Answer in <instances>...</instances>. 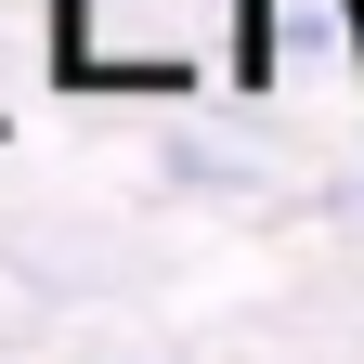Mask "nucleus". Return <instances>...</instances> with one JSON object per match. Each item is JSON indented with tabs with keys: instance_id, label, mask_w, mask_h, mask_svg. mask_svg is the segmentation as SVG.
<instances>
[{
	"instance_id": "obj_1",
	"label": "nucleus",
	"mask_w": 364,
	"mask_h": 364,
	"mask_svg": "<svg viewBox=\"0 0 364 364\" xmlns=\"http://www.w3.org/2000/svg\"><path fill=\"white\" fill-rule=\"evenodd\" d=\"M235 65V0H53L65 91H196Z\"/></svg>"
},
{
	"instance_id": "obj_2",
	"label": "nucleus",
	"mask_w": 364,
	"mask_h": 364,
	"mask_svg": "<svg viewBox=\"0 0 364 364\" xmlns=\"http://www.w3.org/2000/svg\"><path fill=\"white\" fill-rule=\"evenodd\" d=\"M26 78H53V0H0V130H14Z\"/></svg>"
}]
</instances>
